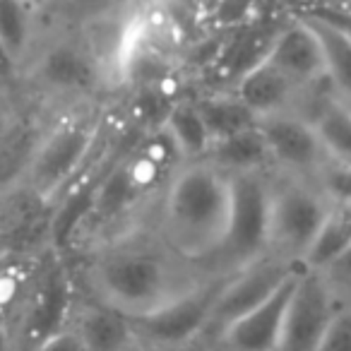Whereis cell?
<instances>
[{
	"label": "cell",
	"mask_w": 351,
	"mask_h": 351,
	"mask_svg": "<svg viewBox=\"0 0 351 351\" xmlns=\"http://www.w3.org/2000/svg\"><path fill=\"white\" fill-rule=\"evenodd\" d=\"M205 277H195V265L176 255L156 231L140 229L97 245L84 265V282L92 298L125 313L145 317L193 291Z\"/></svg>",
	"instance_id": "6da1fadb"
},
{
	"label": "cell",
	"mask_w": 351,
	"mask_h": 351,
	"mask_svg": "<svg viewBox=\"0 0 351 351\" xmlns=\"http://www.w3.org/2000/svg\"><path fill=\"white\" fill-rule=\"evenodd\" d=\"M234 210L231 173L210 159L176 171L159 202L156 231L186 263H217L229 239Z\"/></svg>",
	"instance_id": "7a4b0ae2"
},
{
	"label": "cell",
	"mask_w": 351,
	"mask_h": 351,
	"mask_svg": "<svg viewBox=\"0 0 351 351\" xmlns=\"http://www.w3.org/2000/svg\"><path fill=\"white\" fill-rule=\"evenodd\" d=\"M106 118L99 108H75L73 113L53 121L39 132L15 183L27 186L36 197L53 207L108 145Z\"/></svg>",
	"instance_id": "3957f363"
},
{
	"label": "cell",
	"mask_w": 351,
	"mask_h": 351,
	"mask_svg": "<svg viewBox=\"0 0 351 351\" xmlns=\"http://www.w3.org/2000/svg\"><path fill=\"white\" fill-rule=\"evenodd\" d=\"M332 205L320 181L272 169V234L269 253L303 263L313 239L325 224ZM303 267V265H301Z\"/></svg>",
	"instance_id": "277c9868"
},
{
	"label": "cell",
	"mask_w": 351,
	"mask_h": 351,
	"mask_svg": "<svg viewBox=\"0 0 351 351\" xmlns=\"http://www.w3.org/2000/svg\"><path fill=\"white\" fill-rule=\"evenodd\" d=\"M234 210L226 245L219 255V272H239L269 255L272 234V171L231 173Z\"/></svg>",
	"instance_id": "5b68a950"
},
{
	"label": "cell",
	"mask_w": 351,
	"mask_h": 351,
	"mask_svg": "<svg viewBox=\"0 0 351 351\" xmlns=\"http://www.w3.org/2000/svg\"><path fill=\"white\" fill-rule=\"evenodd\" d=\"M231 272H219L205 277L193 291L171 301L161 311L145 317H135L132 325L140 337V344H171L207 337L215 315V306Z\"/></svg>",
	"instance_id": "8992f818"
},
{
	"label": "cell",
	"mask_w": 351,
	"mask_h": 351,
	"mask_svg": "<svg viewBox=\"0 0 351 351\" xmlns=\"http://www.w3.org/2000/svg\"><path fill=\"white\" fill-rule=\"evenodd\" d=\"M301 269L306 267L269 253L265 258L255 260L248 267L239 269V272H231L219 293V301L215 306V315H212V325L207 337L215 339L224 327H229L231 322L243 317L245 313L263 306L282 284H287Z\"/></svg>",
	"instance_id": "52a82bcc"
},
{
	"label": "cell",
	"mask_w": 351,
	"mask_h": 351,
	"mask_svg": "<svg viewBox=\"0 0 351 351\" xmlns=\"http://www.w3.org/2000/svg\"><path fill=\"white\" fill-rule=\"evenodd\" d=\"M339 301V291L325 274L303 269L277 351H317Z\"/></svg>",
	"instance_id": "ba28073f"
},
{
	"label": "cell",
	"mask_w": 351,
	"mask_h": 351,
	"mask_svg": "<svg viewBox=\"0 0 351 351\" xmlns=\"http://www.w3.org/2000/svg\"><path fill=\"white\" fill-rule=\"evenodd\" d=\"M32 84L51 94H84L101 84V63L87 44L77 39H56L36 60L27 65Z\"/></svg>",
	"instance_id": "9c48e42d"
},
{
	"label": "cell",
	"mask_w": 351,
	"mask_h": 351,
	"mask_svg": "<svg viewBox=\"0 0 351 351\" xmlns=\"http://www.w3.org/2000/svg\"><path fill=\"white\" fill-rule=\"evenodd\" d=\"M267 140L274 169L296 176L317 178L330 159L320 145L311 118L303 113H274L258 121Z\"/></svg>",
	"instance_id": "30bf717a"
},
{
	"label": "cell",
	"mask_w": 351,
	"mask_h": 351,
	"mask_svg": "<svg viewBox=\"0 0 351 351\" xmlns=\"http://www.w3.org/2000/svg\"><path fill=\"white\" fill-rule=\"evenodd\" d=\"M301 274L303 269L293 274L287 284H282L263 306H258L255 311L245 313L243 317L224 327L212 339L217 351H277L284 322L289 315V306H291Z\"/></svg>",
	"instance_id": "8fae6325"
},
{
	"label": "cell",
	"mask_w": 351,
	"mask_h": 351,
	"mask_svg": "<svg viewBox=\"0 0 351 351\" xmlns=\"http://www.w3.org/2000/svg\"><path fill=\"white\" fill-rule=\"evenodd\" d=\"M267 60L308 92L327 87L325 46L301 15L279 27L267 51Z\"/></svg>",
	"instance_id": "7c38bea8"
},
{
	"label": "cell",
	"mask_w": 351,
	"mask_h": 351,
	"mask_svg": "<svg viewBox=\"0 0 351 351\" xmlns=\"http://www.w3.org/2000/svg\"><path fill=\"white\" fill-rule=\"evenodd\" d=\"M231 89L258 116V121L265 116H274V113H303L306 116V99H313V94L317 92V89L308 92V89L298 87L267 58L245 70L231 84Z\"/></svg>",
	"instance_id": "4fadbf2b"
},
{
	"label": "cell",
	"mask_w": 351,
	"mask_h": 351,
	"mask_svg": "<svg viewBox=\"0 0 351 351\" xmlns=\"http://www.w3.org/2000/svg\"><path fill=\"white\" fill-rule=\"evenodd\" d=\"M70 325L82 337L87 351H135L140 346L132 317L97 298L75 303Z\"/></svg>",
	"instance_id": "5bb4252c"
},
{
	"label": "cell",
	"mask_w": 351,
	"mask_h": 351,
	"mask_svg": "<svg viewBox=\"0 0 351 351\" xmlns=\"http://www.w3.org/2000/svg\"><path fill=\"white\" fill-rule=\"evenodd\" d=\"M306 116L315 128L330 164L351 166V106L327 87L315 94Z\"/></svg>",
	"instance_id": "9a60e30c"
},
{
	"label": "cell",
	"mask_w": 351,
	"mask_h": 351,
	"mask_svg": "<svg viewBox=\"0 0 351 351\" xmlns=\"http://www.w3.org/2000/svg\"><path fill=\"white\" fill-rule=\"evenodd\" d=\"M36 15L25 0H3L0 3V46L8 60V68H22L32 63L29 56L34 51L36 39Z\"/></svg>",
	"instance_id": "2e32d148"
},
{
	"label": "cell",
	"mask_w": 351,
	"mask_h": 351,
	"mask_svg": "<svg viewBox=\"0 0 351 351\" xmlns=\"http://www.w3.org/2000/svg\"><path fill=\"white\" fill-rule=\"evenodd\" d=\"M207 159L219 169H224L226 173H250V171L274 169L267 140L258 125L215 142Z\"/></svg>",
	"instance_id": "e0dca14e"
},
{
	"label": "cell",
	"mask_w": 351,
	"mask_h": 351,
	"mask_svg": "<svg viewBox=\"0 0 351 351\" xmlns=\"http://www.w3.org/2000/svg\"><path fill=\"white\" fill-rule=\"evenodd\" d=\"M161 125L173 137L176 147L186 161H200L210 156L215 140H212V132L202 118L200 108H197L195 99H176Z\"/></svg>",
	"instance_id": "ac0fdd59"
},
{
	"label": "cell",
	"mask_w": 351,
	"mask_h": 351,
	"mask_svg": "<svg viewBox=\"0 0 351 351\" xmlns=\"http://www.w3.org/2000/svg\"><path fill=\"white\" fill-rule=\"evenodd\" d=\"M193 99H195L197 108H200L215 142L258 125V116L236 97L234 89L200 94V97H193Z\"/></svg>",
	"instance_id": "d6986e66"
},
{
	"label": "cell",
	"mask_w": 351,
	"mask_h": 351,
	"mask_svg": "<svg viewBox=\"0 0 351 351\" xmlns=\"http://www.w3.org/2000/svg\"><path fill=\"white\" fill-rule=\"evenodd\" d=\"M301 17L315 29L325 46L327 56V84L335 94L351 101V34L311 12H301Z\"/></svg>",
	"instance_id": "ffe728a7"
},
{
	"label": "cell",
	"mask_w": 351,
	"mask_h": 351,
	"mask_svg": "<svg viewBox=\"0 0 351 351\" xmlns=\"http://www.w3.org/2000/svg\"><path fill=\"white\" fill-rule=\"evenodd\" d=\"M351 245V207L332 205L325 224L313 239L308 253L303 255V267L311 272H325L341 253Z\"/></svg>",
	"instance_id": "44dd1931"
},
{
	"label": "cell",
	"mask_w": 351,
	"mask_h": 351,
	"mask_svg": "<svg viewBox=\"0 0 351 351\" xmlns=\"http://www.w3.org/2000/svg\"><path fill=\"white\" fill-rule=\"evenodd\" d=\"M317 351H351V303L339 301Z\"/></svg>",
	"instance_id": "7402d4cb"
},
{
	"label": "cell",
	"mask_w": 351,
	"mask_h": 351,
	"mask_svg": "<svg viewBox=\"0 0 351 351\" xmlns=\"http://www.w3.org/2000/svg\"><path fill=\"white\" fill-rule=\"evenodd\" d=\"M322 191L330 195L337 205H351V166L327 164L322 173L317 176Z\"/></svg>",
	"instance_id": "603a6c76"
},
{
	"label": "cell",
	"mask_w": 351,
	"mask_h": 351,
	"mask_svg": "<svg viewBox=\"0 0 351 351\" xmlns=\"http://www.w3.org/2000/svg\"><path fill=\"white\" fill-rule=\"evenodd\" d=\"M34 351H87V346H84L82 337L77 335V330L68 322L65 327L46 337Z\"/></svg>",
	"instance_id": "cb8c5ba5"
},
{
	"label": "cell",
	"mask_w": 351,
	"mask_h": 351,
	"mask_svg": "<svg viewBox=\"0 0 351 351\" xmlns=\"http://www.w3.org/2000/svg\"><path fill=\"white\" fill-rule=\"evenodd\" d=\"M322 274H325V277L330 279L332 284H335L337 291L351 289V245Z\"/></svg>",
	"instance_id": "d4e9b609"
},
{
	"label": "cell",
	"mask_w": 351,
	"mask_h": 351,
	"mask_svg": "<svg viewBox=\"0 0 351 351\" xmlns=\"http://www.w3.org/2000/svg\"><path fill=\"white\" fill-rule=\"evenodd\" d=\"M142 351H217L210 337H197L188 341H171V344H140Z\"/></svg>",
	"instance_id": "484cf974"
},
{
	"label": "cell",
	"mask_w": 351,
	"mask_h": 351,
	"mask_svg": "<svg viewBox=\"0 0 351 351\" xmlns=\"http://www.w3.org/2000/svg\"><path fill=\"white\" fill-rule=\"evenodd\" d=\"M25 3L41 12V10H46V8H53L56 3H60V0H25Z\"/></svg>",
	"instance_id": "4316f807"
},
{
	"label": "cell",
	"mask_w": 351,
	"mask_h": 351,
	"mask_svg": "<svg viewBox=\"0 0 351 351\" xmlns=\"http://www.w3.org/2000/svg\"><path fill=\"white\" fill-rule=\"evenodd\" d=\"M135 351H142V346H137V349H135Z\"/></svg>",
	"instance_id": "83f0119b"
},
{
	"label": "cell",
	"mask_w": 351,
	"mask_h": 351,
	"mask_svg": "<svg viewBox=\"0 0 351 351\" xmlns=\"http://www.w3.org/2000/svg\"><path fill=\"white\" fill-rule=\"evenodd\" d=\"M344 101H346V99H344ZM346 104H349V106H351V101H346Z\"/></svg>",
	"instance_id": "f1b7e54d"
},
{
	"label": "cell",
	"mask_w": 351,
	"mask_h": 351,
	"mask_svg": "<svg viewBox=\"0 0 351 351\" xmlns=\"http://www.w3.org/2000/svg\"><path fill=\"white\" fill-rule=\"evenodd\" d=\"M346 207H351V205H346Z\"/></svg>",
	"instance_id": "f546056e"
}]
</instances>
